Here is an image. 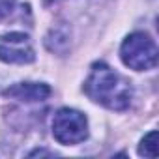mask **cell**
<instances>
[{"mask_svg":"<svg viewBox=\"0 0 159 159\" xmlns=\"http://www.w3.org/2000/svg\"><path fill=\"white\" fill-rule=\"evenodd\" d=\"M84 94L98 105L111 111H125L133 99V86L127 79L105 62H96L84 83Z\"/></svg>","mask_w":159,"mask_h":159,"instance_id":"1","label":"cell"},{"mask_svg":"<svg viewBox=\"0 0 159 159\" xmlns=\"http://www.w3.org/2000/svg\"><path fill=\"white\" fill-rule=\"evenodd\" d=\"M157 45L155 41L144 34V32H133L129 34L122 47H120V58L122 62L135 71H148L153 69L157 64Z\"/></svg>","mask_w":159,"mask_h":159,"instance_id":"2","label":"cell"},{"mask_svg":"<svg viewBox=\"0 0 159 159\" xmlns=\"http://www.w3.org/2000/svg\"><path fill=\"white\" fill-rule=\"evenodd\" d=\"M52 137L66 146H73L86 140L88 137V120L77 109H60L52 118Z\"/></svg>","mask_w":159,"mask_h":159,"instance_id":"3","label":"cell"},{"mask_svg":"<svg viewBox=\"0 0 159 159\" xmlns=\"http://www.w3.org/2000/svg\"><path fill=\"white\" fill-rule=\"evenodd\" d=\"M0 60L6 64H32L36 60V52L30 38L23 32L0 36Z\"/></svg>","mask_w":159,"mask_h":159,"instance_id":"4","label":"cell"},{"mask_svg":"<svg viewBox=\"0 0 159 159\" xmlns=\"http://www.w3.org/2000/svg\"><path fill=\"white\" fill-rule=\"evenodd\" d=\"M51 86L45 83H17L10 88H6L2 94L6 98L23 101V103H38V101H45L51 96Z\"/></svg>","mask_w":159,"mask_h":159,"instance_id":"5","label":"cell"},{"mask_svg":"<svg viewBox=\"0 0 159 159\" xmlns=\"http://www.w3.org/2000/svg\"><path fill=\"white\" fill-rule=\"evenodd\" d=\"M45 45L51 52L66 54L69 49V28L66 25H58V26L51 28V32L45 38Z\"/></svg>","mask_w":159,"mask_h":159,"instance_id":"6","label":"cell"},{"mask_svg":"<svg viewBox=\"0 0 159 159\" xmlns=\"http://www.w3.org/2000/svg\"><path fill=\"white\" fill-rule=\"evenodd\" d=\"M139 153H140L142 157H150V159H155V157H157V131H150V133L140 140Z\"/></svg>","mask_w":159,"mask_h":159,"instance_id":"7","label":"cell"},{"mask_svg":"<svg viewBox=\"0 0 159 159\" xmlns=\"http://www.w3.org/2000/svg\"><path fill=\"white\" fill-rule=\"evenodd\" d=\"M15 2H17V0H0V21L6 19V17L11 13Z\"/></svg>","mask_w":159,"mask_h":159,"instance_id":"8","label":"cell"},{"mask_svg":"<svg viewBox=\"0 0 159 159\" xmlns=\"http://www.w3.org/2000/svg\"><path fill=\"white\" fill-rule=\"evenodd\" d=\"M47 2H56V0H47Z\"/></svg>","mask_w":159,"mask_h":159,"instance_id":"9","label":"cell"}]
</instances>
